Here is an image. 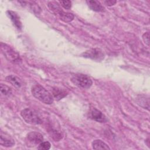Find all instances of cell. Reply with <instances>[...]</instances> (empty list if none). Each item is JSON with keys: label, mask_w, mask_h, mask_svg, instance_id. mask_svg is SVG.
I'll return each mask as SVG.
<instances>
[{"label": "cell", "mask_w": 150, "mask_h": 150, "mask_svg": "<svg viewBox=\"0 0 150 150\" xmlns=\"http://www.w3.org/2000/svg\"><path fill=\"white\" fill-rule=\"evenodd\" d=\"M32 93L36 98L45 104H51L53 102L52 95L39 84L33 86L32 88Z\"/></svg>", "instance_id": "1"}, {"label": "cell", "mask_w": 150, "mask_h": 150, "mask_svg": "<svg viewBox=\"0 0 150 150\" xmlns=\"http://www.w3.org/2000/svg\"><path fill=\"white\" fill-rule=\"evenodd\" d=\"M21 115L25 122L28 124L38 125L42 123V120L37 112L30 108H26L23 109L21 111Z\"/></svg>", "instance_id": "2"}, {"label": "cell", "mask_w": 150, "mask_h": 150, "mask_svg": "<svg viewBox=\"0 0 150 150\" xmlns=\"http://www.w3.org/2000/svg\"><path fill=\"white\" fill-rule=\"evenodd\" d=\"M1 48L2 52L9 61L14 63H18L21 62L19 53L9 45L2 42Z\"/></svg>", "instance_id": "3"}, {"label": "cell", "mask_w": 150, "mask_h": 150, "mask_svg": "<svg viewBox=\"0 0 150 150\" xmlns=\"http://www.w3.org/2000/svg\"><path fill=\"white\" fill-rule=\"evenodd\" d=\"M71 81L74 85L83 88H88L93 84V81L90 77L83 74H74L71 77Z\"/></svg>", "instance_id": "4"}, {"label": "cell", "mask_w": 150, "mask_h": 150, "mask_svg": "<svg viewBox=\"0 0 150 150\" xmlns=\"http://www.w3.org/2000/svg\"><path fill=\"white\" fill-rule=\"evenodd\" d=\"M43 135L38 132L32 131L28 134L26 136V141L28 142L30 146H35L37 145H39L43 142Z\"/></svg>", "instance_id": "5"}, {"label": "cell", "mask_w": 150, "mask_h": 150, "mask_svg": "<svg viewBox=\"0 0 150 150\" xmlns=\"http://www.w3.org/2000/svg\"><path fill=\"white\" fill-rule=\"evenodd\" d=\"M82 56L86 58H90L95 60H101L104 55L103 52L98 49H91L82 53Z\"/></svg>", "instance_id": "6"}, {"label": "cell", "mask_w": 150, "mask_h": 150, "mask_svg": "<svg viewBox=\"0 0 150 150\" xmlns=\"http://www.w3.org/2000/svg\"><path fill=\"white\" fill-rule=\"evenodd\" d=\"M90 117L91 119L99 122H106L108 120L105 115L100 110L93 108L90 112Z\"/></svg>", "instance_id": "7"}, {"label": "cell", "mask_w": 150, "mask_h": 150, "mask_svg": "<svg viewBox=\"0 0 150 150\" xmlns=\"http://www.w3.org/2000/svg\"><path fill=\"white\" fill-rule=\"evenodd\" d=\"M0 144L5 147H11L15 145V141L10 135L1 131Z\"/></svg>", "instance_id": "8"}, {"label": "cell", "mask_w": 150, "mask_h": 150, "mask_svg": "<svg viewBox=\"0 0 150 150\" xmlns=\"http://www.w3.org/2000/svg\"><path fill=\"white\" fill-rule=\"evenodd\" d=\"M6 13L9 18L12 21V23L15 25V26L19 30H21L22 29V23L20 21L19 16L13 11H8L6 12Z\"/></svg>", "instance_id": "9"}, {"label": "cell", "mask_w": 150, "mask_h": 150, "mask_svg": "<svg viewBox=\"0 0 150 150\" xmlns=\"http://www.w3.org/2000/svg\"><path fill=\"white\" fill-rule=\"evenodd\" d=\"M86 3L87 4L88 7L94 11L96 12H103L104 11V7L100 4V2L95 0L87 1Z\"/></svg>", "instance_id": "10"}, {"label": "cell", "mask_w": 150, "mask_h": 150, "mask_svg": "<svg viewBox=\"0 0 150 150\" xmlns=\"http://www.w3.org/2000/svg\"><path fill=\"white\" fill-rule=\"evenodd\" d=\"M6 80L15 87L19 88L22 86V81L20 78L15 75H9L6 77Z\"/></svg>", "instance_id": "11"}, {"label": "cell", "mask_w": 150, "mask_h": 150, "mask_svg": "<svg viewBox=\"0 0 150 150\" xmlns=\"http://www.w3.org/2000/svg\"><path fill=\"white\" fill-rule=\"evenodd\" d=\"M56 14H57L59 16L60 19L65 22H69L73 20L74 19V15L71 13L65 12L62 10V9L59 11Z\"/></svg>", "instance_id": "12"}, {"label": "cell", "mask_w": 150, "mask_h": 150, "mask_svg": "<svg viewBox=\"0 0 150 150\" xmlns=\"http://www.w3.org/2000/svg\"><path fill=\"white\" fill-rule=\"evenodd\" d=\"M52 93L54 98H56L57 100H61L62 98L66 97L67 94V93L65 90L57 87L53 88Z\"/></svg>", "instance_id": "13"}, {"label": "cell", "mask_w": 150, "mask_h": 150, "mask_svg": "<svg viewBox=\"0 0 150 150\" xmlns=\"http://www.w3.org/2000/svg\"><path fill=\"white\" fill-rule=\"evenodd\" d=\"M92 147L94 149H110V147L101 139H96L92 142Z\"/></svg>", "instance_id": "14"}, {"label": "cell", "mask_w": 150, "mask_h": 150, "mask_svg": "<svg viewBox=\"0 0 150 150\" xmlns=\"http://www.w3.org/2000/svg\"><path fill=\"white\" fill-rule=\"evenodd\" d=\"M1 93L5 97L9 96L12 94V90L9 87L5 84H1Z\"/></svg>", "instance_id": "15"}, {"label": "cell", "mask_w": 150, "mask_h": 150, "mask_svg": "<svg viewBox=\"0 0 150 150\" xmlns=\"http://www.w3.org/2000/svg\"><path fill=\"white\" fill-rule=\"evenodd\" d=\"M50 146H51L50 143L48 141H45V142H41L39 145L38 149H41V150H47L50 148Z\"/></svg>", "instance_id": "16"}, {"label": "cell", "mask_w": 150, "mask_h": 150, "mask_svg": "<svg viewBox=\"0 0 150 150\" xmlns=\"http://www.w3.org/2000/svg\"><path fill=\"white\" fill-rule=\"evenodd\" d=\"M60 4L66 9H70L71 7V2L70 1H61Z\"/></svg>", "instance_id": "17"}, {"label": "cell", "mask_w": 150, "mask_h": 150, "mask_svg": "<svg viewBox=\"0 0 150 150\" xmlns=\"http://www.w3.org/2000/svg\"><path fill=\"white\" fill-rule=\"evenodd\" d=\"M142 39L145 43V44H146L149 46V33L148 32H145L142 35Z\"/></svg>", "instance_id": "18"}, {"label": "cell", "mask_w": 150, "mask_h": 150, "mask_svg": "<svg viewBox=\"0 0 150 150\" xmlns=\"http://www.w3.org/2000/svg\"><path fill=\"white\" fill-rule=\"evenodd\" d=\"M104 3L107 6H112L116 4V1H104Z\"/></svg>", "instance_id": "19"}]
</instances>
